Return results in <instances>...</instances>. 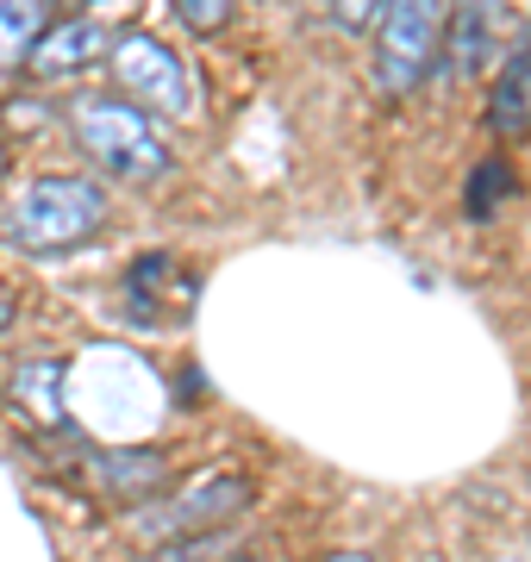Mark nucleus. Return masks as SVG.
I'll return each instance as SVG.
<instances>
[{"label": "nucleus", "instance_id": "f257e3e1", "mask_svg": "<svg viewBox=\"0 0 531 562\" xmlns=\"http://www.w3.org/2000/svg\"><path fill=\"white\" fill-rule=\"evenodd\" d=\"M106 225V194L88 176H38L7 206V244L25 257H69Z\"/></svg>", "mask_w": 531, "mask_h": 562}, {"label": "nucleus", "instance_id": "f03ea898", "mask_svg": "<svg viewBox=\"0 0 531 562\" xmlns=\"http://www.w3.org/2000/svg\"><path fill=\"white\" fill-rule=\"evenodd\" d=\"M69 132L106 176L120 181H157L169 176V144L157 138V125L144 120L120 94H76L69 101Z\"/></svg>", "mask_w": 531, "mask_h": 562}, {"label": "nucleus", "instance_id": "7ed1b4c3", "mask_svg": "<svg viewBox=\"0 0 531 562\" xmlns=\"http://www.w3.org/2000/svg\"><path fill=\"white\" fill-rule=\"evenodd\" d=\"M106 76L120 81L125 94L138 101V113H163V120H188L194 113V76L182 69V57L150 32H120L106 44Z\"/></svg>", "mask_w": 531, "mask_h": 562}, {"label": "nucleus", "instance_id": "20e7f679", "mask_svg": "<svg viewBox=\"0 0 531 562\" xmlns=\"http://www.w3.org/2000/svg\"><path fill=\"white\" fill-rule=\"evenodd\" d=\"M438 44H444V7H431V0L382 7L375 13V81H382V94H413L431 76Z\"/></svg>", "mask_w": 531, "mask_h": 562}, {"label": "nucleus", "instance_id": "39448f33", "mask_svg": "<svg viewBox=\"0 0 531 562\" xmlns=\"http://www.w3.org/2000/svg\"><path fill=\"white\" fill-rule=\"evenodd\" d=\"M250 506V482L245 475H225V469H213V475H201V482L188 487V494H176V501H150L138 513V531L144 538H188V531H206V525L231 519V513H245Z\"/></svg>", "mask_w": 531, "mask_h": 562}, {"label": "nucleus", "instance_id": "423d86ee", "mask_svg": "<svg viewBox=\"0 0 531 562\" xmlns=\"http://www.w3.org/2000/svg\"><path fill=\"white\" fill-rule=\"evenodd\" d=\"M106 44H113V38H106L101 20H57V25H44V38L32 44L25 69L44 76V81H63V76H76V69H88Z\"/></svg>", "mask_w": 531, "mask_h": 562}, {"label": "nucleus", "instance_id": "0eeeda50", "mask_svg": "<svg viewBox=\"0 0 531 562\" xmlns=\"http://www.w3.org/2000/svg\"><path fill=\"white\" fill-rule=\"evenodd\" d=\"M488 125L500 132V138H519V132H531V20H526V32H519V44L507 50L500 76H494Z\"/></svg>", "mask_w": 531, "mask_h": 562}, {"label": "nucleus", "instance_id": "6e6552de", "mask_svg": "<svg viewBox=\"0 0 531 562\" xmlns=\"http://www.w3.org/2000/svg\"><path fill=\"white\" fill-rule=\"evenodd\" d=\"M44 25H50V13L38 0H0V76L25 69L32 44L44 38Z\"/></svg>", "mask_w": 531, "mask_h": 562}, {"label": "nucleus", "instance_id": "1a4fd4ad", "mask_svg": "<svg viewBox=\"0 0 531 562\" xmlns=\"http://www.w3.org/2000/svg\"><path fill=\"white\" fill-rule=\"evenodd\" d=\"M494 7H456L444 20V38H450V57H456V69L463 76H475V69H488V44H494Z\"/></svg>", "mask_w": 531, "mask_h": 562}, {"label": "nucleus", "instance_id": "9d476101", "mask_svg": "<svg viewBox=\"0 0 531 562\" xmlns=\"http://www.w3.org/2000/svg\"><path fill=\"white\" fill-rule=\"evenodd\" d=\"M13 394H20V406L32 413V419L44 425H63V362H25L20 382H13Z\"/></svg>", "mask_w": 531, "mask_h": 562}, {"label": "nucleus", "instance_id": "9b49d317", "mask_svg": "<svg viewBox=\"0 0 531 562\" xmlns=\"http://www.w3.org/2000/svg\"><path fill=\"white\" fill-rule=\"evenodd\" d=\"M101 475L120 487V494H150V487H163L169 462L157 457V450H106V457H101Z\"/></svg>", "mask_w": 531, "mask_h": 562}, {"label": "nucleus", "instance_id": "f8f14e48", "mask_svg": "<svg viewBox=\"0 0 531 562\" xmlns=\"http://www.w3.org/2000/svg\"><path fill=\"white\" fill-rule=\"evenodd\" d=\"M507 194H512V169H507V162H482V169L470 176V194H463V206H470V220H494Z\"/></svg>", "mask_w": 531, "mask_h": 562}, {"label": "nucleus", "instance_id": "ddd939ff", "mask_svg": "<svg viewBox=\"0 0 531 562\" xmlns=\"http://www.w3.org/2000/svg\"><path fill=\"white\" fill-rule=\"evenodd\" d=\"M176 20H182L188 32H219V25H231V7H225V0H182Z\"/></svg>", "mask_w": 531, "mask_h": 562}, {"label": "nucleus", "instance_id": "4468645a", "mask_svg": "<svg viewBox=\"0 0 531 562\" xmlns=\"http://www.w3.org/2000/svg\"><path fill=\"white\" fill-rule=\"evenodd\" d=\"M7 325H13V288L0 281V331H7Z\"/></svg>", "mask_w": 531, "mask_h": 562}, {"label": "nucleus", "instance_id": "2eb2a0df", "mask_svg": "<svg viewBox=\"0 0 531 562\" xmlns=\"http://www.w3.org/2000/svg\"><path fill=\"white\" fill-rule=\"evenodd\" d=\"M326 562H369V557H357V550H338V557H326Z\"/></svg>", "mask_w": 531, "mask_h": 562}, {"label": "nucleus", "instance_id": "dca6fc26", "mask_svg": "<svg viewBox=\"0 0 531 562\" xmlns=\"http://www.w3.org/2000/svg\"><path fill=\"white\" fill-rule=\"evenodd\" d=\"M0 176H7V150H0Z\"/></svg>", "mask_w": 531, "mask_h": 562}, {"label": "nucleus", "instance_id": "f3484780", "mask_svg": "<svg viewBox=\"0 0 531 562\" xmlns=\"http://www.w3.org/2000/svg\"><path fill=\"white\" fill-rule=\"evenodd\" d=\"M238 562H257V557H238Z\"/></svg>", "mask_w": 531, "mask_h": 562}]
</instances>
